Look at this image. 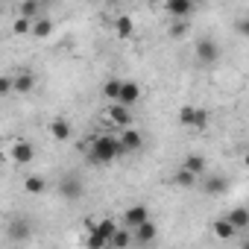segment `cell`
I'll return each mask as SVG.
<instances>
[{"label": "cell", "mask_w": 249, "mask_h": 249, "mask_svg": "<svg viewBox=\"0 0 249 249\" xmlns=\"http://www.w3.org/2000/svg\"><path fill=\"white\" fill-rule=\"evenodd\" d=\"M123 156H129L126 147H123L120 135H97L91 141V150H88V161L91 164H111Z\"/></svg>", "instance_id": "1"}, {"label": "cell", "mask_w": 249, "mask_h": 249, "mask_svg": "<svg viewBox=\"0 0 249 249\" xmlns=\"http://www.w3.org/2000/svg\"><path fill=\"white\" fill-rule=\"evenodd\" d=\"M194 56H196V62H199L202 68H214V65H220V59H223V47H220L217 38L205 36V38H196Z\"/></svg>", "instance_id": "2"}, {"label": "cell", "mask_w": 249, "mask_h": 249, "mask_svg": "<svg viewBox=\"0 0 249 249\" xmlns=\"http://www.w3.org/2000/svg\"><path fill=\"white\" fill-rule=\"evenodd\" d=\"M179 123H182V126H188V129L202 132V129H208L211 117H208V111L199 108V106H182V108H179Z\"/></svg>", "instance_id": "3"}, {"label": "cell", "mask_w": 249, "mask_h": 249, "mask_svg": "<svg viewBox=\"0 0 249 249\" xmlns=\"http://www.w3.org/2000/svg\"><path fill=\"white\" fill-rule=\"evenodd\" d=\"M59 196H62L65 202H79V199L85 196V182H82L76 173H65V176L59 179Z\"/></svg>", "instance_id": "4"}, {"label": "cell", "mask_w": 249, "mask_h": 249, "mask_svg": "<svg viewBox=\"0 0 249 249\" xmlns=\"http://www.w3.org/2000/svg\"><path fill=\"white\" fill-rule=\"evenodd\" d=\"M106 117L114 123L117 129H126V126H132V106H123V103H111L108 108H106Z\"/></svg>", "instance_id": "5"}, {"label": "cell", "mask_w": 249, "mask_h": 249, "mask_svg": "<svg viewBox=\"0 0 249 249\" xmlns=\"http://www.w3.org/2000/svg\"><path fill=\"white\" fill-rule=\"evenodd\" d=\"M33 237V229H30V220H12L9 226H6V240L9 243H15V246H21V243H27Z\"/></svg>", "instance_id": "6"}, {"label": "cell", "mask_w": 249, "mask_h": 249, "mask_svg": "<svg viewBox=\"0 0 249 249\" xmlns=\"http://www.w3.org/2000/svg\"><path fill=\"white\" fill-rule=\"evenodd\" d=\"M147 220H153V217H150V208H147L144 202L129 205L126 211H123V217H120V223L129 226V229H135V226H141V223H147Z\"/></svg>", "instance_id": "7"}, {"label": "cell", "mask_w": 249, "mask_h": 249, "mask_svg": "<svg viewBox=\"0 0 249 249\" xmlns=\"http://www.w3.org/2000/svg\"><path fill=\"white\" fill-rule=\"evenodd\" d=\"M199 188L208 194V196H223L229 191V179L223 173H211V176H202L199 179Z\"/></svg>", "instance_id": "8"}, {"label": "cell", "mask_w": 249, "mask_h": 249, "mask_svg": "<svg viewBox=\"0 0 249 249\" xmlns=\"http://www.w3.org/2000/svg\"><path fill=\"white\" fill-rule=\"evenodd\" d=\"M164 12L173 18H191L196 12V0H164Z\"/></svg>", "instance_id": "9"}, {"label": "cell", "mask_w": 249, "mask_h": 249, "mask_svg": "<svg viewBox=\"0 0 249 249\" xmlns=\"http://www.w3.org/2000/svg\"><path fill=\"white\" fill-rule=\"evenodd\" d=\"M123 147H126V153H141L144 150V132L135 129V126H126V129H117Z\"/></svg>", "instance_id": "10"}, {"label": "cell", "mask_w": 249, "mask_h": 249, "mask_svg": "<svg viewBox=\"0 0 249 249\" xmlns=\"http://www.w3.org/2000/svg\"><path fill=\"white\" fill-rule=\"evenodd\" d=\"M117 103H123V106H135V103H141V85H138L135 79H123Z\"/></svg>", "instance_id": "11"}, {"label": "cell", "mask_w": 249, "mask_h": 249, "mask_svg": "<svg viewBox=\"0 0 249 249\" xmlns=\"http://www.w3.org/2000/svg\"><path fill=\"white\" fill-rule=\"evenodd\" d=\"M132 231H135V243H138V246H150V243H156V237H159V226H156L153 220L135 226Z\"/></svg>", "instance_id": "12"}, {"label": "cell", "mask_w": 249, "mask_h": 249, "mask_svg": "<svg viewBox=\"0 0 249 249\" xmlns=\"http://www.w3.org/2000/svg\"><path fill=\"white\" fill-rule=\"evenodd\" d=\"M9 159L18 161V164H30V161L36 159V147H33L30 141H15V147L9 150Z\"/></svg>", "instance_id": "13"}, {"label": "cell", "mask_w": 249, "mask_h": 249, "mask_svg": "<svg viewBox=\"0 0 249 249\" xmlns=\"http://www.w3.org/2000/svg\"><path fill=\"white\" fill-rule=\"evenodd\" d=\"M47 132H50L56 141H71V135H73V126H71V120H65V117H56V120H50V123H47Z\"/></svg>", "instance_id": "14"}, {"label": "cell", "mask_w": 249, "mask_h": 249, "mask_svg": "<svg viewBox=\"0 0 249 249\" xmlns=\"http://www.w3.org/2000/svg\"><path fill=\"white\" fill-rule=\"evenodd\" d=\"M211 231H214V237H217V240H234V234H237V229L231 226V220H229V217L214 220V223H211Z\"/></svg>", "instance_id": "15"}, {"label": "cell", "mask_w": 249, "mask_h": 249, "mask_svg": "<svg viewBox=\"0 0 249 249\" xmlns=\"http://www.w3.org/2000/svg\"><path fill=\"white\" fill-rule=\"evenodd\" d=\"M170 182H173L176 188H196V185H199V176H196L194 170H188V167H179V170L170 176Z\"/></svg>", "instance_id": "16"}, {"label": "cell", "mask_w": 249, "mask_h": 249, "mask_svg": "<svg viewBox=\"0 0 249 249\" xmlns=\"http://www.w3.org/2000/svg\"><path fill=\"white\" fill-rule=\"evenodd\" d=\"M188 33H191V18H173L167 36H170L173 41H182V38H188Z\"/></svg>", "instance_id": "17"}, {"label": "cell", "mask_w": 249, "mask_h": 249, "mask_svg": "<svg viewBox=\"0 0 249 249\" xmlns=\"http://www.w3.org/2000/svg\"><path fill=\"white\" fill-rule=\"evenodd\" d=\"M36 88V73L33 71H18L15 73V91L18 94H30Z\"/></svg>", "instance_id": "18"}, {"label": "cell", "mask_w": 249, "mask_h": 249, "mask_svg": "<svg viewBox=\"0 0 249 249\" xmlns=\"http://www.w3.org/2000/svg\"><path fill=\"white\" fill-rule=\"evenodd\" d=\"M182 167L194 170L196 176H205V170H208V161H205V156H199V153H188V156H185V161H182Z\"/></svg>", "instance_id": "19"}, {"label": "cell", "mask_w": 249, "mask_h": 249, "mask_svg": "<svg viewBox=\"0 0 249 249\" xmlns=\"http://www.w3.org/2000/svg\"><path fill=\"white\" fill-rule=\"evenodd\" d=\"M24 191L27 194H33V196H41V194H47V179L44 176H24Z\"/></svg>", "instance_id": "20"}, {"label": "cell", "mask_w": 249, "mask_h": 249, "mask_svg": "<svg viewBox=\"0 0 249 249\" xmlns=\"http://www.w3.org/2000/svg\"><path fill=\"white\" fill-rule=\"evenodd\" d=\"M226 217L231 220V226H234L237 231H246V229H249V208L237 205V208H231V211H229Z\"/></svg>", "instance_id": "21"}, {"label": "cell", "mask_w": 249, "mask_h": 249, "mask_svg": "<svg viewBox=\"0 0 249 249\" xmlns=\"http://www.w3.org/2000/svg\"><path fill=\"white\" fill-rule=\"evenodd\" d=\"M132 243H135V231H132L129 226H123V223H120V229H117L114 237H111V246L123 249V246H132Z\"/></svg>", "instance_id": "22"}, {"label": "cell", "mask_w": 249, "mask_h": 249, "mask_svg": "<svg viewBox=\"0 0 249 249\" xmlns=\"http://www.w3.org/2000/svg\"><path fill=\"white\" fill-rule=\"evenodd\" d=\"M50 36H53V21L47 15L36 18L33 21V38H50Z\"/></svg>", "instance_id": "23"}, {"label": "cell", "mask_w": 249, "mask_h": 249, "mask_svg": "<svg viewBox=\"0 0 249 249\" xmlns=\"http://www.w3.org/2000/svg\"><path fill=\"white\" fill-rule=\"evenodd\" d=\"M114 33H117V38H132V33H135L132 18H129V15H117V21H114Z\"/></svg>", "instance_id": "24"}, {"label": "cell", "mask_w": 249, "mask_h": 249, "mask_svg": "<svg viewBox=\"0 0 249 249\" xmlns=\"http://www.w3.org/2000/svg\"><path fill=\"white\" fill-rule=\"evenodd\" d=\"M18 15H24V18H41V0H21L18 3Z\"/></svg>", "instance_id": "25"}, {"label": "cell", "mask_w": 249, "mask_h": 249, "mask_svg": "<svg viewBox=\"0 0 249 249\" xmlns=\"http://www.w3.org/2000/svg\"><path fill=\"white\" fill-rule=\"evenodd\" d=\"M120 226H117V220H111V217H106V220H100L97 223V231L108 240V246H111V237H114V231H117Z\"/></svg>", "instance_id": "26"}, {"label": "cell", "mask_w": 249, "mask_h": 249, "mask_svg": "<svg viewBox=\"0 0 249 249\" xmlns=\"http://www.w3.org/2000/svg\"><path fill=\"white\" fill-rule=\"evenodd\" d=\"M120 85H123V79H106V82H103V94H106V100L117 103V97H120Z\"/></svg>", "instance_id": "27"}, {"label": "cell", "mask_w": 249, "mask_h": 249, "mask_svg": "<svg viewBox=\"0 0 249 249\" xmlns=\"http://www.w3.org/2000/svg\"><path fill=\"white\" fill-rule=\"evenodd\" d=\"M12 33H15V36H33V18L18 15L15 24H12Z\"/></svg>", "instance_id": "28"}, {"label": "cell", "mask_w": 249, "mask_h": 249, "mask_svg": "<svg viewBox=\"0 0 249 249\" xmlns=\"http://www.w3.org/2000/svg\"><path fill=\"white\" fill-rule=\"evenodd\" d=\"M85 246H91V249H100V246H108V240H106V237L97 231V226H91V234H88Z\"/></svg>", "instance_id": "29"}, {"label": "cell", "mask_w": 249, "mask_h": 249, "mask_svg": "<svg viewBox=\"0 0 249 249\" xmlns=\"http://www.w3.org/2000/svg\"><path fill=\"white\" fill-rule=\"evenodd\" d=\"M234 33H237L240 38H246V41H249V15H243V18H237V21H234Z\"/></svg>", "instance_id": "30"}, {"label": "cell", "mask_w": 249, "mask_h": 249, "mask_svg": "<svg viewBox=\"0 0 249 249\" xmlns=\"http://www.w3.org/2000/svg\"><path fill=\"white\" fill-rule=\"evenodd\" d=\"M15 91V76H0V94H12Z\"/></svg>", "instance_id": "31"}, {"label": "cell", "mask_w": 249, "mask_h": 249, "mask_svg": "<svg viewBox=\"0 0 249 249\" xmlns=\"http://www.w3.org/2000/svg\"><path fill=\"white\" fill-rule=\"evenodd\" d=\"M243 164H246V167H249V153H246V156H243Z\"/></svg>", "instance_id": "32"}]
</instances>
